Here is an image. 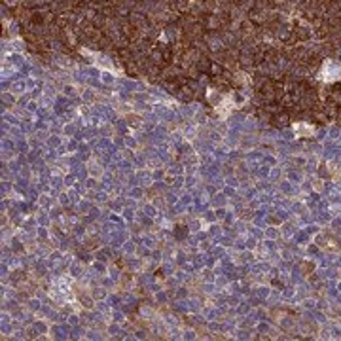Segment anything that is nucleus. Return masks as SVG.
Segmentation results:
<instances>
[{"label":"nucleus","mask_w":341,"mask_h":341,"mask_svg":"<svg viewBox=\"0 0 341 341\" xmlns=\"http://www.w3.org/2000/svg\"><path fill=\"white\" fill-rule=\"evenodd\" d=\"M235 102H233V97L232 95H226V97H220V102L216 106V112L220 114V118H228V114L233 110Z\"/></svg>","instance_id":"2"},{"label":"nucleus","mask_w":341,"mask_h":341,"mask_svg":"<svg viewBox=\"0 0 341 341\" xmlns=\"http://www.w3.org/2000/svg\"><path fill=\"white\" fill-rule=\"evenodd\" d=\"M318 80H322L326 84L341 80V65L338 61H334V59H328V61L322 65L320 72H318Z\"/></svg>","instance_id":"1"},{"label":"nucleus","mask_w":341,"mask_h":341,"mask_svg":"<svg viewBox=\"0 0 341 341\" xmlns=\"http://www.w3.org/2000/svg\"><path fill=\"white\" fill-rule=\"evenodd\" d=\"M294 133H296V136H300V138H307V136H315L317 129L313 125H309V123L298 122L294 125Z\"/></svg>","instance_id":"3"}]
</instances>
